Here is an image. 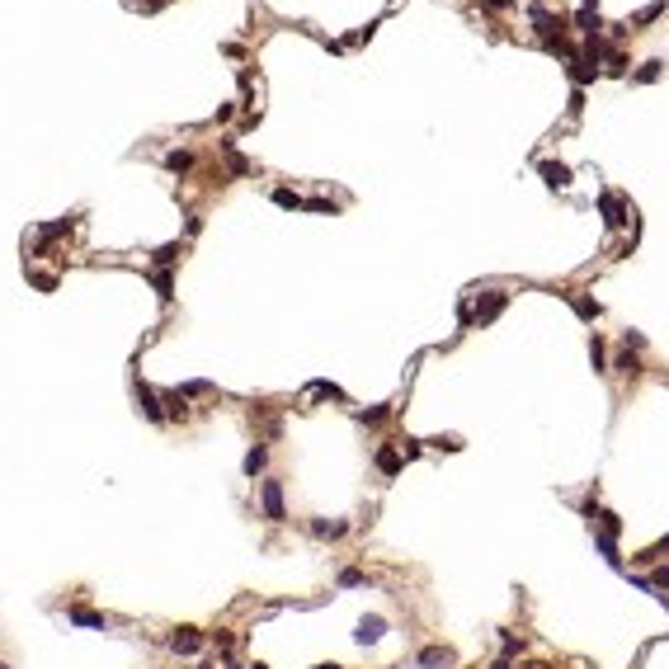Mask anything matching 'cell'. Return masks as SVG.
Masks as SVG:
<instances>
[{
	"mask_svg": "<svg viewBox=\"0 0 669 669\" xmlns=\"http://www.w3.org/2000/svg\"><path fill=\"white\" fill-rule=\"evenodd\" d=\"M165 646H170L175 655H198V650H203V632H198V627H175V632L165 637Z\"/></svg>",
	"mask_w": 669,
	"mask_h": 669,
	"instance_id": "3957f363",
	"label": "cell"
},
{
	"mask_svg": "<svg viewBox=\"0 0 669 669\" xmlns=\"http://www.w3.org/2000/svg\"><path fill=\"white\" fill-rule=\"evenodd\" d=\"M537 175L547 180V188H565V184H570V170H565L561 161H537Z\"/></svg>",
	"mask_w": 669,
	"mask_h": 669,
	"instance_id": "30bf717a",
	"label": "cell"
},
{
	"mask_svg": "<svg viewBox=\"0 0 669 669\" xmlns=\"http://www.w3.org/2000/svg\"><path fill=\"white\" fill-rule=\"evenodd\" d=\"M311 396H330V401H340L345 391H340L335 382H311Z\"/></svg>",
	"mask_w": 669,
	"mask_h": 669,
	"instance_id": "83f0119b",
	"label": "cell"
},
{
	"mask_svg": "<svg viewBox=\"0 0 669 669\" xmlns=\"http://www.w3.org/2000/svg\"><path fill=\"white\" fill-rule=\"evenodd\" d=\"M594 542H599V552H603V561H608V565H622V556H617V542H613V537L594 533Z\"/></svg>",
	"mask_w": 669,
	"mask_h": 669,
	"instance_id": "7402d4cb",
	"label": "cell"
},
{
	"mask_svg": "<svg viewBox=\"0 0 669 669\" xmlns=\"http://www.w3.org/2000/svg\"><path fill=\"white\" fill-rule=\"evenodd\" d=\"M151 283H156V293H161V302H170V288H175V283H170V273H151Z\"/></svg>",
	"mask_w": 669,
	"mask_h": 669,
	"instance_id": "f1b7e54d",
	"label": "cell"
},
{
	"mask_svg": "<svg viewBox=\"0 0 669 669\" xmlns=\"http://www.w3.org/2000/svg\"><path fill=\"white\" fill-rule=\"evenodd\" d=\"M273 203H278V208H302L307 198H297L293 188H273Z\"/></svg>",
	"mask_w": 669,
	"mask_h": 669,
	"instance_id": "484cf974",
	"label": "cell"
},
{
	"mask_svg": "<svg viewBox=\"0 0 669 669\" xmlns=\"http://www.w3.org/2000/svg\"><path fill=\"white\" fill-rule=\"evenodd\" d=\"M518 669H552V665H518Z\"/></svg>",
	"mask_w": 669,
	"mask_h": 669,
	"instance_id": "836d02e7",
	"label": "cell"
},
{
	"mask_svg": "<svg viewBox=\"0 0 669 669\" xmlns=\"http://www.w3.org/2000/svg\"><path fill=\"white\" fill-rule=\"evenodd\" d=\"M137 405H142V415H146L151 425H165V401L146 387V382H137Z\"/></svg>",
	"mask_w": 669,
	"mask_h": 669,
	"instance_id": "277c9868",
	"label": "cell"
},
{
	"mask_svg": "<svg viewBox=\"0 0 669 669\" xmlns=\"http://www.w3.org/2000/svg\"><path fill=\"white\" fill-rule=\"evenodd\" d=\"M565 297H570V293H565ZM570 307H575L580 321H599V302H594V297H570Z\"/></svg>",
	"mask_w": 669,
	"mask_h": 669,
	"instance_id": "e0dca14e",
	"label": "cell"
},
{
	"mask_svg": "<svg viewBox=\"0 0 669 669\" xmlns=\"http://www.w3.org/2000/svg\"><path fill=\"white\" fill-rule=\"evenodd\" d=\"M208 391H213V382H184L180 387V396H208Z\"/></svg>",
	"mask_w": 669,
	"mask_h": 669,
	"instance_id": "f546056e",
	"label": "cell"
},
{
	"mask_svg": "<svg viewBox=\"0 0 669 669\" xmlns=\"http://www.w3.org/2000/svg\"><path fill=\"white\" fill-rule=\"evenodd\" d=\"M66 622H71V627H108V617H104V613H95V608H81V603H76V608H66Z\"/></svg>",
	"mask_w": 669,
	"mask_h": 669,
	"instance_id": "8fae6325",
	"label": "cell"
},
{
	"mask_svg": "<svg viewBox=\"0 0 669 669\" xmlns=\"http://www.w3.org/2000/svg\"><path fill=\"white\" fill-rule=\"evenodd\" d=\"M589 358H594V373H608V349H603V335L589 340Z\"/></svg>",
	"mask_w": 669,
	"mask_h": 669,
	"instance_id": "ac0fdd59",
	"label": "cell"
},
{
	"mask_svg": "<svg viewBox=\"0 0 669 669\" xmlns=\"http://www.w3.org/2000/svg\"><path fill=\"white\" fill-rule=\"evenodd\" d=\"M613 368H617V373H632V377L641 373V358H637V353H632V345H627V349H617Z\"/></svg>",
	"mask_w": 669,
	"mask_h": 669,
	"instance_id": "2e32d148",
	"label": "cell"
},
{
	"mask_svg": "<svg viewBox=\"0 0 669 669\" xmlns=\"http://www.w3.org/2000/svg\"><path fill=\"white\" fill-rule=\"evenodd\" d=\"M180 255H184V245L180 241H170V245H161V250H156V255H151V260H156V264H175V260H180Z\"/></svg>",
	"mask_w": 669,
	"mask_h": 669,
	"instance_id": "44dd1931",
	"label": "cell"
},
{
	"mask_svg": "<svg viewBox=\"0 0 669 669\" xmlns=\"http://www.w3.org/2000/svg\"><path fill=\"white\" fill-rule=\"evenodd\" d=\"M241 669H269V665H241Z\"/></svg>",
	"mask_w": 669,
	"mask_h": 669,
	"instance_id": "e575fe53",
	"label": "cell"
},
{
	"mask_svg": "<svg viewBox=\"0 0 669 669\" xmlns=\"http://www.w3.org/2000/svg\"><path fill=\"white\" fill-rule=\"evenodd\" d=\"M429 448H438V453H457L462 438H457V434H438V438H429Z\"/></svg>",
	"mask_w": 669,
	"mask_h": 669,
	"instance_id": "cb8c5ba5",
	"label": "cell"
},
{
	"mask_svg": "<svg viewBox=\"0 0 669 669\" xmlns=\"http://www.w3.org/2000/svg\"><path fill=\"white\" fill-rule=\"evenodd\" d=\"M363 585H368V575H363L358 565H345V570H340V589H363Z\"/></svg>",
	"mask_w": 669,
	"mask_h": 669,
	"instance_id": "ffe728a7",
	"label": "cell"
},
{
	"mask_svg": "<svg viewBox=\"0 0 669 669\" xmlns=\"http://www.w3.org/2000/svg\"><path fill=\"white\" fill-rule=\"evenodd\" d=\"M264 467H269V448H264V443H255V448L245 453V476L255 481V476H264Z\"/></svg>",
	"mask_w": 669,
	"mask_h": 669,
	"instance_id": "7c38bea8",
	"label": "cell"
},
{
	"mask_svg": "<svg viewBox=\"0 0 669 669\" xmlns=\"http://www.w3.org/2000/svg\"><path fill=\"white\" fill-rule=\"evenodd\" d=\"M165 170H170V175H188V170H193V156H188V151H170V156H165Z\"/></svg>",
	"mask_w": 669,
	"mask_h": 669,
	"instance_id": "d6986e66",
	"label": "cell"
},
{
	"mask_svg": "<svg viewBox=\"0 0 669 669\" xmlns=\"http://www.w3.org/2000/svg\"><path fill=\"white\" fill-rule=\"evenodd\" d=\"M509 307V293H485V297H472V302H462L457 307V321H462V330L467 325H490L500 311Z\"/></svg>",
	"mask_w": 669,
	"mask_h": 669,
	"instance_id": "6da1fadb",
	"label": "cell"
},
{
	"mask_svg": "<svg viewBox=\"0 0 669 669\" xmlns=\"http://www.w3.org/2000/svg\"><path fill=\"white\" fill-rule=\"evenodd\" d=\"M453 660H457V655L448 650V646H425V650L415 655V665H420V669H443V665H453Z\"/></svg>",
	"mask_w": 669,
	"mask_h": 669,
	"instance_id": "52a82bcc",
	"label": "cell"
},
{
	"mask_svg": "<svg viewBox=\"0 0 669 669\" xmlns=\"http://www.w3.org/2000/svg\"><path fill=\"white\" fill-rule=\"evenodd\" d=\"M660 14H665V0H655V5H646L641 14H637V19H627V28L632 24H650V19H660Z\"/></svg>",
	"mask_w": 669,
	"mask_h": 669,
	"instance_id": "603a6c76",
	"label": "cell"
},
{
	"mask_svg": "<svg viewBox=\"0 0 669 669\" xmlns=\"http://www.w3.org/2000/svg\"><path fill=\"white\" fill-rule=\"evenodd\" d=\"M594 528H599V533H603V537H617V533H622V518H617L613 509H599V518H594Z\"/></svg>",
	"mask_w": 669,
	"mask_h": 669,
	"instance_id": "9a60e30c",
	"label": "cell"
},
{
	"mask_svg": "<svg viewBox=\"0 0 669 669\" xmlns=\"http://www.w3.org/2000/svg\"><path fill=\"white\" fill-rule=\"evenodd\" d=\"M387 415H391V410H387V405H377V410H358V420H363V425H382V420H387Z\"/></svg>",
	"mask_w": 669,
	"mask_h": 669,
	"instance_id": "4dcf8cb0",
	"label": "cell"
},
{
	"mask_svg": "<svg viewBox=\"0 0 669 669\" xmlns=\"http://www.w3.org/2000/svg\"><path fill=\"white\" fill-rule=\"evenodd\" d=\"M349 533L345 518H311V537H321V542H340Z\"/></svg>",
	"mask_w": 669,
	"mask_h": 669,
	"instance_id": "ba28073f",
	"label": "cell"
},
{
	"mask_svg": "<svg viewBox=\"0 0 669 669\" xmlns=\"http://www.w3.org/2000/svg\"><path fill=\"white\" fill-rule=\"evenodd\" d=\"M485 5H490V10H509L514 0H485Z\"/></svg>",
	"mask_w": 669,
	"mask_h": 669,
	"instance_id": "1f68e13d",
	"label": "cell"
},
{
	"mask_svg": "<svg viewBox=\"0 0 669 669\" xmlns=\"http://www.w3.org/2000/svg\"><path fill=\"white\" fill-rule=\"evenodd\" d=\"M161 401H165V420H188V396H180V391H165Z\"/></svg>",
	"mask_w": 669,
	"mask_h": 669,
	"instance_id": "5bb4252c",
	"label": "cell"
},
{
	"mask_svg": "<svg viewBox=\"0 0 669 669\" xmlns=\"http://www.w3.org/2000/svg\"><path fill=\"white\" fill-rule=\"evenodd\" d=\"M0 669H10V665H0Z\"/></svg>",
	"mask_w": 669,
	"mask_h": 669,
	"instance_id": "74e56055",
	"label": "cell"
},
{
	"mask_svg": "<svg viewBox=\"0 0 669 669\" xmlns=\"http://www.w3.org/2000/svg\"><path fill=\"white\" fill-rule=\"evenodd\" d=\"M660 71H665V61H646L641 71H637V81H641V85H650V81H660Z\"/></svg>",
	"mask_w": 669,
	"mask_h": 669,
	"instance_id": "4316f807",
	"label": "cell"
},
{
	"mask_svg": "<svg viewBox=\"0 0 669 669\" xmlns=\"http://www.w3.org/2000/svg\"><path fill=\"white\" fill-rule=\"evenodd\" d=\"M518 650H523V637H514V632H505V637H500V655H509V660H514Z\"/></svg>",
	"mask_w": 669,
	"mask_h": 669,
	"instance_id": "d4e9b609",
	"label": "cell"
},
{
	"mask_svg": "<svg viewBox=\"0 0 669 669\" xmlns=\"http://www.w3.org/2000/svg\"><path fill=\"white\" fill-rule=\"evenodd\" d=\"M222 156H226V165H231V175H255V161H245L231 142H222Z\"/></svg>",
	"mask_w": 669,
	"mask_h": 669,
	"instance_id": "4fadbf2b",
	"label": "cell"
},
{
	"mask_svg": "<svg viewBox=\"0 0 669 669\" xmlns=\"http://www.w3.org/2000/svg\"><path fill=\"white\" fill-rule=\"evenodd\" d=\"M382 632H387V617H363V622H358V632H353V641L358 646H373V641H382Z\"/></svg>",
	"mask_w": 669,
	"mask_h": 669,
	"instance_id": "9c48e42d",
	"label": "cell"
},
{
	"mask_svg": "<svg viewBox=\"0 0 669 669\" xmlns=\"http://www.w3.org/2000/svg\"><path fill=\"white\" fill-rule=\"evenodd\" d=\"M373 462H377V472H382V476H401V467H405V453H401V448H396V443H382V448H377V453H373Z\"/></svg>",
	"mask_w": 669,
	"mask_h": 669,
	"instance_id": "5b68a950",
	"label": "cell"
},
{
	"mask_svg": "<svg viewBox=\"0 0 669 669\" xmlns=\"http://www.w3.org/2000/svg\"><path fill=\"white\" fill-rule=\"evenodd\" d=\"M490 669H514V665H509V655H500V660H495Z\"/></svg>",
	"mask_w": 669,
	"mask_h": 669,
	"instance_id": "d6a6232c",
	"label": "cell"
},
{
	"mask_svg": "<svg viewBox=\"0 0 669 669\" xmlns=\"http://www.w3.org/2000/svg\"><path fill=\"white\" fill-rule=\"evenodd\" d=\"M316 669H340V665H316Z\"/></svg>",
	"mask_w": 669,
	"mask_h": 669,
	"instance_id": "d590c367",
	"label": "cell"
},
{
	"mask_svg": "<svg viewBox=\"0 0 669 669\" xmlns=\"http://www.w3.org/2000/svg\"><path fill=\"white\" fill-rule=\"evenodd\" d=\"M260 505H264L269 523H288V509H283V481H260Z\"/></svg>",
	"mask_w": 669,
	"mask_h": 669,
	"instance_id": "7a4b0ae2",
	"label": "cell"
},
{
	"mask_svg": "<svg viewBox=\"0 0 669 669\" xmlns=\"http://www.w3.org/2000/svg\"><path fill=\"white\" fill-rule=\"evenodd\" d=\"M198 669H213V665H198Z\"/></svg>",
	"mask_w": 669,
	"mask_h": 669,
	"instance_id": "8d00e7d4",
	"label": "cell"
},
{
	"mask_svg": "<svg viewBox=\"0 0 669 669\" xmlns=\"http://www.w3.org/2000/svg\"><path fill=\"white\" fill-rule=\"evenodd\" d=\"M599 208H603V222H608V226H627V198H622V193H603V198H599Z\"/></svg>",
	"mask_w": 669,
	"mask_h": 669,
	"instance_id": "8992f818",
	"label": "cell"
}]
</instances>
